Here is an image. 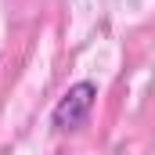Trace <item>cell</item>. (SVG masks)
<instances>
[{"label":"cell","instance_id":"cell-1","mask_svg":"<svg viewBox=\"0 0 155 155\" xmlns=\"http://www.w3.org/2000/svg\"><path fill=\"white\" fill-rule=\"evenodd\" d=\"M94 101H97V87H94L90 79L72 83V87L58 97V105H54V112H51L54 130H58V134H72V130H79V126L90 119Z\"/></svg>","mask_w":155,"mask_h":155}]
</instances>
